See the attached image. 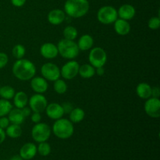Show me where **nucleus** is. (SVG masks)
<instances>
[{
	"label": "nucleus",
	"instance_id": "79ce46f5",
	"mask_svg": "<svg viewBox=\"0 0 160 160\" xmlns=\"http://www.w3.org/2000/svg\"><path fill=\"white\" fill-rule=\"evenodd\" d=\"M10 160H23L20 156H14Z\"/></svg>",
	"mask_w": 160,
	"mask_h": 160
},
{
	"label": "nucleus",
	"instance_id": "c9c22d12",
	"mask_svg": "<svg viewBox=\"0 0 160 160\" xmlns=\"http://www.w3.org/2000/svg\"><path fill=\"white\" fill-rule=\"evenodd\" d=\"M31 121L34 123H40L41 120H42V117H41L40 112H33L32 115H31Z\"/></svg>",
	"mask_w": 160,
	"mask_h": 160
},
{
	"label": "nucleus",
	"instance_id": "9b49d317",
	"mask_svg": "<svg viewBox=\"0 0 160 160\" xmlns=\"http://www.w3.org/2000/svg\"><path fill=\"white\" fill-rule=\"evenodd\" d=\"M145 113L152 118H158L160 116V101L157 98H151L147 99L145 103Z\"/></svg>",
	"mask_w": 160,
	"mask_h": 160
},
{
	"label": "nucleus",
	"instance_id": "2eb2a0df",
	"mask_svg": "<svg viewBox=\"0 0 160 160\" xmlns=\"http://www.w3.org/2000/svg\"><path fill=\"white\" fill-rule=\"evenodd\" d=\"M136 13L135 8L130 4L122 5L117 10V14L120 19L125 20H131L134 17Z\"/></svg>",
	"mask_w": 160,
	"mask_h": 160
},
{
	"label": "nucleus",
	"instance_id": "72a5a7b5",
	"mask_svg": "<svg viewBox=\"0 0 160 160\" xmlns=\"http://www.w3.org/2000/svg\"><path fill=\"white\" fill-rule=\"evenodd\" d=\"M62 109H63L64 114H70V112L73 110V104L69 102H63L62 105Z\"/></svg>",
	"mask_w": 160,
	"mask_h": 160
},
{
	"label": "nucleus",
	"instance_id": "ea45409f",
	"mask_svg": "<svg viewBox=\"0 0 160 160\" xmlns=\"http://www.w3.org/2000/svg\"><path fill=\"white\" fill-rule=\"evenodd\" d=\"M6 137V131H4L3 129L0 128V144L2 143L3 142L5 141Z\"/></svg>",
	"mask_w": 160,
	"mask_h": 160
},
{
	"label": "nucleus",
	"instance_id": "412c9836",
	"mask_svg": "<svg viewBox=\"0 0 160 160\" xmlns=\"http://www.w3.org/2000/svg\"><path fill=\"white\" fill-rule=\"evenodd\" d=\"M136 93L139 98L148 99L152 96V87L147 83H140L136 88Z\"/></svg>",
	"mask_w": 160,
	"mask_h": 160
},
{
	"label": "nucleus",
	"instance_id": "7c9ffc66",
	"mask_svg": "<svg viewBox=\"0 0 160 160\" xmlns=\"http://www.w3.org/2000/svg\"><path fill=\"white\" fill-rule=\"evenodd\" d=\"M37 152H38L41 156H47L51 152V147H50L49 144H48L47 142H41L37 148Z\"/></svg>",
	"mask_w": 160,
	"mask_h": 160
},
{
	"label": "nucleus",
	"instance_id": "6ab92c4d",
	"mask_svg": "<svg viewBox=\"0 0 160 160\" xmlns=\"http://www.w3.org/2000/svg\"><path fill=\"white\" fill-rule=\"evenodd\" d=\"M8 118H9L10 123L20 125L24 122L26 117L23 116L21 109L16 108V109H11V111L8 114Z\"/></svg>",
	"mask_w": 160,
	"mask_h": 160
},
{
	"label": "nucleus",
	"instance_id": "bb28decb",
	"mask_svg": "<svg viewBox=\"0 0 160 160\" xmlns=\"http://www.w3.org/2000/svg\"><path fill=\"white\" fill-rule=\"evenodd\" d=\"M12 109V106L9 100L4 99V98L0 99V117H6L9 114Z\"/></svg>",
	"mask_w": 160,
	"mask_h": 160
},
{
	"label": "nucleus",
	"instance_id": "4468645a",
	"mask_svg": "<svg viewBox=\"0 0 160 160\" xmlns=\"http://www.w3.org/2000/svg\"><path fill=\"white\" fill-rule=\"evenodd\" d=\"M31 86L32 90L38 94H43L48 90V81L42 77H34L31 79Z\"/></svg>",
	"mask_w": 160,
	"mask_h": 160
},
{
	"label": "nucleus",
	"instance_id": "f03ea898",
	"mask_svg": "<svg viewBox=\"0 0 160 160\" xmlns=\"http://www.w3.org/2000/svg\"><path fill=\"white\" fill-rule=\"evenodd\" d=\"M89 2L88 0H67L64 4V12L69 17L80 18L88 13Z\"/></svg>",
	"mask_w": 160,
	"mask_h": 160
},
{
	"label": "nucleus",
	"instance_id": "7ed1b4c3",
	"mask_svg": "<svg viewBox=\"0 0 160 160\" xmlns=\"http://www.w3.org/2000/svg\"><path fill=\"white\" fill-rule=\"evenodd\" d=\"M55 136L60 139L70 138L74 132L73 123L67 119L60 118L56 120L52 127Z\"/></svg>",
	"mask_w": 160,
	"mask_h": 160
},
{
	"label": "nucleus",
	"instance_id": "b1692460",
	"mask_svg": "<svg viewBox=\"0 0 160 160\" xmlns=\"http://www.w3.org/2000/svg\"><path fill=\"white\" fill-rule=\"evenodd\" d=\"M85 117V112L81 108H73L70 112V120L72 123H80L82 121Z\"/></svg>",
	"mask_w": 160,
	"mask_h": 160
},
{
	"label": "nucleus",
	"instance_id": "2f4dec72",
	"mask_svg": "<svg viewBox=\"0 0 160 160\" xmlns=\"http://www.w3.org/2000/svg\"><path fill=\"white\" fill-rule=\"evenodd\" d=\"M148 26L150 29L152 30H157L160 27V19L158 17H152L149 20H148Z\"/></svg>",
	"mask_w": 160,
	"mask_h": 160
},
{
	"label": "nucleus",
	"instance_id": "dca6fc26",
	"mask_svg": "<svg viewBox=\"0 0 160 160\" xmlns=\"http://www.w3.org/2000/svg\"><path fill=\"white\" fill-rule=\"evenodd\" d=\"M66 18L64 11L59 9H54L50 11L48 14V20L51 24L59 25L63 23Z\"/></svg>",
	"mask_w": 160,
	"mask_h": 160
},
{
	"label": "nucleus",
	"instance_id": "4c0bfd02",
	"mask_svg": "<svg viewBox=\"0 0 160 160\" xmlns=\"http://www.w3.org/2000/svg\"><path fill=\"white\" fill-rule=\"evenodd\" d=\"M160 95V90L159 88V87H154L152 88V96L153 98H159Z\"/></svg>",
	"mask_w": 160,
	"mask_h": 160
},
{
	"label": "nucleus",
	"instance_id": "a878e982",
	"mask_svg": "<svg viewBox=\"0 0 160 160\" xmlns=\"http://www.w3.org/2000/svg\"><path fill=\"white\" fill-rule=\"evenodd\" d=\"M15 90L11 86L6 85L0 88V96L6 100L12 99L15 95Z\"/></svg>",
	"mask_w": 160,
	"mask_h": 160
},
{
	"label": "nucleus",
	"instance_id": "5701e85b",
	"mask_svg": "<svg viewBox=\"0 0 160 160\" xmlns=\"http://www.w3.org/2000/svg\"><path fill=\"white\" fill-rule=\"evenodd\" d=\"M78 74L81 78L88 79V78H92L95 74V68L92 67L91 64H83V65L80 66Z\"/></svg>",
	"mask_w": 160,
	"mask_h": 160
},
{
	"label": "nucleus",
	"instance_id": "a19ab883",
	"mask_svg": "<svg viewBox=\"0 0 160 160\" xmlns=\"http://www.w3.org/2000/svg\"><path fill=\"white\" fill-rule=\"evenodd\" d=\"M105 73V70L104 68L102 67H98V68H96V70H95V73H97L98 75H99V76H102V75L104 74Z\"/></svg>",
	"mask_w": 160,
	"mask_h": 160
},
{
	"label": "nucleus",
	"instance_id": "393cba45",
	"mask_svg": "<svg viewBox=\"0 0 160 160\" xmlns=\"http://www.w3.org/2000/svg\"><path fill=\"white\" fill-rule=\"evenodd\" d=\"M6 134L11 138H17L20 137L22 134L21 127L20 125L12 123L6 128Z\"/></svg>",
	"mask_w": 160,
	"mask_h": 160
},
{
	"label": "nucleus",
	"instance_id": "f704fd0d",
	"mask_svg": "<svg viewBox=\"0 0 160 160\" xmlns=\"http://www.w3.org/2000/svg\"><path fill=\"white\" fill-rule=\"evenodd\" d=\"M9 123H10V122H9V120L8 117H0V128H2V129H6L7 127L9 125Z\"/></svg>",
	"mask_w": 160,
	"mask_h": 160
},
{
	"label": "nucleus",
	"instance_id": "6e6552de",
	"mask_svg": "<svg viewBox=\"0 0 160 160\" xmlns=\"http://www.w3.org/2000/svg\"><path fill=\"white\" fill-rule=\"evenodd\" d=\"M42 78L46 81H55L60 78V69L52 62H46L41 68Z\"/></svg>",
	"mask_w": 160,
	"mask_h": 160
},
{
	"label": "nucleus",
	"instance_id": "f8f14e48",
	"mask_svg": "<svg viewBox=\"0 0 160 160\" xmlns=\"http://www.w3.org/2000/svg\"><path fill=\"white\" fill-rule=\"evenodd\" d=\"M45 111L46 112V115L50 119L54 120H57L59 119L62 118L64 115L62 106L56 102H52L47 105Z\"/></svg>",
	"mask_w": 160,
	"mask_h": 160
},
{
	"label": "nucleus",
	"instance_id": "1a4fd4ad",
	"mask_svg": "<svg viewBox=\"0 0 160 160\" xmlns=\"http://www.w3.org/2000/svg\"><path fill=\"white\" fill-rule=\"evenodd\" d=\"M28 102L31 111L34 112H40V113L45 110V108L48 105L47 99L42 94L37 93L32 95Z\"/></svg>",
	"mask_w": 160,
	"mask_h": 160
},
{
	"label": "nucleus",
	"instance_id": "a211bd4d",
	"mask_svg": "<svg viewBox=\"0 0 160 160\" xmlns=\"http://www.w3.org/2000/svg\"><path fill=\"white\" fill-rule=\"evenodd\" d=\"M114 30L119 35L124 36L127 35L131 31V25L128 23V20L123 19H117L114 22Z\"/></svg>",
	"mask_w": 160,
	"mask_h": 160
},
{
	"label": "nucleus",
	"instance_id": "e433bc0d",
	"mask_svg": "<svg viewBox=\"0 0 160 160\" xmlns=\"http://www.w3.org/2000/svg\"><path fill=\"white\" fill-rule=\"evenodd\" d=\"M11 2L16 7H21L26 2V0H11Z\"/></svg>",
	"mask_w": 160,
	"mask_h": 160
},
{
	"label": "nucleus",
	"instance_id": "9d476101",
	"mask_svg": "<svg viewBox=\"0 0 160 160\" xmlns=\"http://www.w3.org/2000/svg\"><path fill=\"white\" fill-rule=\"evenodd\" d=\"M79 67L80 65L77 61H69L66 62L61 68V76L66 80H72L78 74Z\"/></svg>",
	"mask_w": 160,
	"mask_h": 160
},
{
	"label": "nucleus",
	"instance_id": "f3484780",
	"mask_svg": "<svg viewBox=\"0 0 160 160\" xmlns=\"http://www.w3.org/2000/svg\"><path fill=\"white\" fill-rule=\"evenodd\" d=\"M37 153V147L34 143H26L20 150V156L23 159L29 160L33 159Z\"/></svg>",
	"mask_w": 160,
	"mask_h": 160
},
{
	"label": "nucleus",
	"instance_id": "c756f323",
	"mask_svg": "<svg viewBox=\"0 0 160 160\" xmlns=\"http://www.w3.org/2000/svg\"><path fill=\"white\" fill-rule=\"evenodd\" d=\"M12 53L13 57H15L17 59H20L24 56L25 53H26V49L23 45L18 44L12 48Z\"/></svg>",
	"mask_w": 160,
	"mask_h": 160
},
{
	"label": "nucleus",
	"instance_id": "aec40b11",
	"mask_svg": "<svg viewBox=\"0 0 160 160\" xmlns=\"http://www.w3.org/2000/svg\"><path fill=\"white\" fill-rule=\"evenodd\" d=\"M78 46L81 51H87L91 49L94 45V39L90 34H83L78 42Z\"/></svg>",
	"mask_w": 160,
	"mask_h": 160
},
{
	"label": "nucleus",
	"instance_id": "4be33fe9",
	"mask_svg": "<svg viewBox=\"0 0 160 160\" xmlns=\"http://www.w3.org/2000/svg\"><path fill=\"white\" fill-rule=\"evenodd\" d=\"M12 99H13L14 106L18 109H22L26 106L28 103V100H29L28 95L23 92H18L15 93Z\"/></svg>",
	"mask_w": 160,
	"mask_h": 160
},
{
	"label": "nucleus",
	"instance_id": "39448f33",
	"mask_svg": "<svg viewBox=\"0 0 160 160\" xmlns=\"http://www.w3.org/2000/svg\"><path fill=\"white\" fill-rule=\"evenodd\" d=\"M97 18L103 24H111L118 19L117 10L111 6H105L100 8L97 12Z\"/></svg>",
	"mask_w": 160,
	"mask_h": 160
},
{
	"label": "nucleus",
	"instance_id": "f257e3e1",
	"mask_svg": "<svg viewBox=\"0 0 160 160\" xmlns=\"http://www.w3.org/2000/svg\"><path fill=\"white\" fill-rule=\"evenodd\" d=\"M12 73L20 81H29L35 75L36 67L31 61L22 58L14 62Z\"/></svg>",
	"mask_w": 160,
	"mask_h": 160
},
{
	"label": "nucleus",
	"instance_id": "473e14b6",
	"mask_svg": "<svg viewBox=\"0 0 160 160\" xmlns=\"http://www.w3.org/2000/svg\"><path fill=\"white\" fill-rule=\"evenodd\" d=\"M8 60L9 58L7 55L4 52H0V70L6 67L8 63Z\"/></svg>",
	"mask_w": 160,
	"mask_h": 160
},
{
	"label": "nucleus",
	"instance_id": "20e7f679",
	"mask_svg": "<svg viewBox=\"0 0 160 160\" xmlns=\"http://www.w3.org/2000/svg\"><path fill=\"white\" fill-rule=\"evenodd\" d=\"M59 54L62 57L67 59H73L79 55L80 49L78 46V44L73 41L62 39L59 42L57 45Z\"/></svg>",
	"mask_w": 160,
	"mask_h": 160
},
{
	"label": "nucleus",
	"instance_id": "c85d7f7f",
	"mask_svg": "<svg viewBox=\"0 0 160 160\" xmlns=\"http://www.w3.org/2000/svg\"><path fill=\"white\" fill-rule=\"evenodd\" d=\"M54 90L56 93L59 95H62L65 93L67 90V84L65 81L61 79H58L54 81Z\"/></svg>",
	"mask_w": 160,
	"mask_h": 160
},
{
	"label": "nucleus",
	"instance_id": "0eeeda50",
	"mask_svg": "<svg viewBox=\"0 0 160 160\" xmlns=\"http://www.w3.org/2000/svg\"><path fill=\"white\" fill-rule=\"evenodd\" d=\"M51 135V129L49 126L45 123H38L33 127L31 131L32 138L36 142H46Z\"/></svg>",
	"mask_w": 160,
	"mask_h": 160
},
{
	"label": "nucleus",
	"instance_id": "58836bf2",
	"mask_svg": "<svg viewBox=\"0 0 160 160\" xmlns=\"http://www.w3.org/2000/svg\"><path fill=\"white\" fill-rule=\"evenodd\" d=\"M21 111L25 117H28V116L31 115V109H30V107H27V106H24L23 108H22Z\"/></svg>",
	"mask_w": 160,
	"mask_h": 160
},
{
	"label": "nucleus",
	"instance_id": "ddd939ff",
	"mask_svg": "<svg viewBox=\"0 0 160 160\" xmlns=\"http://www.w3.org/2000/svg\"><path fill=\"white\" fill-rule=\"evenodd\" d=\"M40 53L45 59H54V58H56L59 55L57 45H54V44L51 43V42L44 43L40 48Z\"/></svg>",
	"mask_w": 160,
	"mask_h": 160
},
{
	"label": "nucleus",
	"instance_id": "423d86ee",
	"mask_svg": "<svg viewBox=\"0 0 160 160\" xmlns=\"http://www.w3.org/2000/svg\"><path fill=\"white\" fill-rule=\"evenodd\" d=\"M88 60L91 65L95 68L104 67L107 61V54L101 47H95L91 49L88 56Z\"/></svg>",
	"mask_w": 160,
	"mask_h": 160
},
{
	"label": "nucleus",
	"instance_id": "cd10ccee",
	"mask_svg": "<svg viewBox=\"0 0 160 160\" xmlns=\"http://www.w3.org/2000/svg\"><path fill=\"white\" fill-rule=\"evenodd\" d=\"M78 34V30H77L76 28L73 26H67L63 30L64 38L67 39V40L73 41L74 39L77 38Z\"/></svg>",
	"mask_w": 160,
	"mask_h": 160
}]
</instances>
